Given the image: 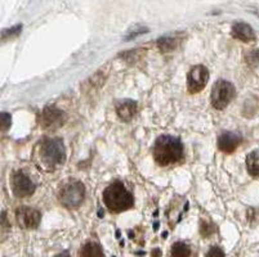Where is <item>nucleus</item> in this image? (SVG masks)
Masks as SVG:
<instances>
[{
    "label": "nucleus",
    "mask_w": 259,
    "mask_h": 257,
    "mask_svg": "<svg viewBox=\"0 0 259 257\" xmlns=\"http://www.w3.org/2000/svg\"><path fill=\"white\" fill-rule=\"evenodd\" d=\"M147 31H148L147 27H143V26H137V27L134 28V30H132V31L128 32V36H126L125 39L132 40V39H134V37L140 36V35L147 34Z\"/></svg>",
    "instance_id": "nucleus-20"
},
{
    "label": "nucleus",
    "mask_w": 259,
    "mask_h": 257,
    "mask_svg": "<svg viewBox=\"0 0 259 257\" xmlns=\"http://www.w3.org/2000/svg\"><path fill=\"white\" fill-rule=\"evenodd\" d=\"M235 86L230 81L220 80L211 89V105L215 110H225L235 98Z\"/></svg>",
    "instance_id": "nucleus-5"
},
{
    "label": "nucleus",
    "mask_w": 259,
    "mask_h": 257,
    "mask_svg": "<svg viewBox=\"0 0 259 257\" xmlns=\"http://www.w3.org/2000/svg\"><path fill=\"white\" fill-rule=\"evenodd\" d=\"M180 40L173 36H162L157 40V46L162 53H169L178 46Z\"/></svg>",
    "instance_id": "nucleus-15"
},
{
    "label": "nucleus",
    "mask_w": 259,
    "mask_h": 257,
    "mask_svg": "<svg viewBox=\"0 0 259 257\" xmlns=\"http://www.w3.org/2000/svg\"><path fill=\"white\" fill-rule=\"evenodd\" d=\"M245 60H246V63L249 66H253V67L259 66V50L248 52L246 56H245Z\"/></svg>",
    "instance_id": "nucleus-19"
},
{
    "label": "nucleus",
    "mask_w": 259,
    "mask_h": 257,
    "mask_svg": "<svg viewBox=\"0 0 259 257\" xmlns=\"http://www.w3.org/2000/svg\"><path fill=\"white\" fill-rule=\"evenodd\" d=\"M206 257H226L225 252L220 247H211L206 253Z\"/></svg>",
    "instance_id": "nucleus-21"
},
{
    "label": "nucleus",
    "mask_w": 259,
    "mask_h": 257,
    "mask_svg": "<svg viewBox=\"0 0 259 257\" xmlns=\"http://www.w3.org/2000/svg\"><path fill=\"white\" fill-rule=\"evenodd\" d=\"M56 257H71V256H70V254L67 253V252H63V253L57 254V256H56Z\"/></svg>",
    "instance_id": "nucleus-22"
},
{
    "label": "nucleus",
    "mask_w": 259,
    "mask_h": 257,
    "mask_svg": "<svg viewBox=\"0 0 259 257\" xmlns=\"http://www.w3.org/2000/svg\"><path fill=\"white\" fill-rule=\"evenodd\" d=\"M37 159L41 169L47 171L56 170L66 161V149L62 139L46 138L39 144Z\"/></svg>",
    "instance_id": "nucleus-1"
},
{
    "label": "nucleus",
    "mask_w": 259,
    "mask_h": 257,
    "mask_svg": "<svg viewBox=\"0 0 259 257\" xmlns=\"http://www.w3.org/2000/svg\"><path fill=\"white\" fill-rule=\"evenodd\" d=\"M16 219L18 225L23 229H36L41 220V215L37 210L22 206L16 211Z\"/></svg>",
    "instance_id": "nucleus-9"
},
{
    "label": "nucleus",
    "mask_w": 259,
    "mask_h": 257,
    "mask_svg": "<svg viewBox=\"0 0 259 257\" xmlns=\"http://www.w3.org/2000/svg\"><path fill=\"white\" fill-rule=\"evenodd\" d=\"M137 112V103L131 99L122 100L116 106V113L119 119L124 122H129Z\"/></svg>",
    "instance_id": "nucleus-12"
},
{
    "label": "nucleus",
    "mask_w": 259,
    "mask_h": 257,
    "mask_svg": "<svg viewBox=\"0 0 259 257\" xmlns=\"http://www.w3.org/2000/svg\"><path fill=\"white\" fill-rule=\"evenodd\" d=\"M231 34H232V36H234L236 40H240V41H244V42H251L256 39L253 27L245 22L235 23V25L232 26Z\"/></svg>",
    "instance_id": "nucleus-11"
},
{
    "label": "nucleus",
    "mask_w": 259,
    "mask_h": 257,
    "mask_svg": "<svg viewBox=\"0 0 259 257\" xmlns=\"http://www.w3.org/2000/svg\"><path fill=\"white\" fill-rule=\"evenodd\" d=\"M191 249L183 242H177L171 247V257H190Z\"/></svg>",
    "instance_id": "nucleus-16"
},
{
    "label": "nucleus",
    "mask_w": 259,
    "mask_h": 257,
    "mask_svg": "<svg viewBox=\"0 0 259 257\" xmlns=\"http://www.w3.org/2000/svg\"><path fill=\"white\" fill-rule=\"evenodd\" d=\"M39 125L46 130H56L62 126L66 121V113L61 111L60 108L49 106L43 110V112L39 115Z\"/></svg>",
    "instance_id": "nucleus-6"
},
{
    "label": "nucleus",
    "mask_w": 259,
    "mask_h": 257,
    "mask_svg": "<svg viewBox=\"0 0 259 257\" xmlns=\"http://www.w3.org/2000/svg\"><path fill=\"white\" fill-rule=\"evenodd\" d=\"M21 31H22V25L13 26V27L7 28V30L2 31V35H0V39H2V40H9V39H11V37L18 36Z\"/></svg>",
    "instance_id": "nucleus-17"
},
{
    "label": "nucleus",
    "mask_w": 259,
    "mask_h": 257,
    "mask_svg": "<svg viewBox=\"0 0 259 257\" xmlns=\"http://www.w3.org/2000/svg\"><path fill=\"white\" fill-rule=\"evenodd\" d=\"M103 202L108 211L120 214L133 207L134 198L121 181H114L103 192Z\"/></svg>",
    "instance_id": "nucleus-3"
},
{
    "label": "nucleus",
    "mask_w": 259,
    "mask_h": 257,
    "mask_svg": "<svg viewBox=\"0 0 259 257\" xmlns=\"http://www.w3.org/2000/svg\"><path fill=\"white\" fill-rule=\"evenodd\" d=\"M241 144V136L235 133H222L218 138V148L225 153H232Z\"/></svg>",
    "instance_id": "nucleus-10"
},
{
    "label": "nucleus",
    "mask_w": 259,
    "mask_h": 257,
    "mask_svg": "<svg viewBox=\"0 0 259 257\" xmlns=\"http://www.w3.org/2000/svg\"><path fill=\"white\" fill-rule=\"evenodd\" d=\"M183 157V144L178 138L161 135L156 139L154 145V159L160 166L180 162Z\"/></svg>",
    "instance_id": "nucleus-2"
},
{
    "label": "nucleus",
    "mask_w": 259,
    "mask_h": 257,
    "mask_svg": "<svg viewBox=\"0 0 259 257\" xmlns=\"http://www.w3.org/2000/svg\"><path fill=\"white\" fill-rule=\"evenodd\" d=\"M12 190L17 198L30 197L35 193V184L23 171H17L12 176Z\"/></svg>",
    "instance_id": "nucleus-8"
},
{
    "label": "nucleus",
    "mask_w": 259,
    "mask_h": 257,
    "mask_svg": "<svg viewBox=\"0 0 259 257\" xmlns=\"http://www.w3.org/2000/svg\"><path fill=\"white\" fill-rule=\"evenodd\" d=\"M85 199V188L80 181H70L60 190V202L69 210H76Z\"/></svg>",
    "instance_id": "nucleus-4"
},
{
    "label": "nucleus",
    "mask_w": 259,
    "mask_h": 257,
    "mask_svg": "<svg viewBox=\"0 0 259 257\" xmlns=\"http://www.w3.org/2000/svg\"><path fill=\"white\" fill-rule=\"evenodd\" d=\"M80 257H105V252L100 244L89 242L80 249Z\"/></svg>",
    "instance_id": "nucleus-14"
},
{
    "label": "nucleus",
    "mask_w": 259,
    "mask_h": 257,
    "mask_svg": "<svg viewBox=\"0 0 259 257\" xmlns=\"http://www.w3.org/2000/svg\"><path fill=\"white\" fill-rule=\"evenodd\" d=\"M12 125V116L7 112H0V131L9 130Z\"/></svg>",
    "instance_id": "nucleus-18"
},
{
    "label": "nucleus",
    "mask_w": 259,
    "mask_h": 257,
    "mask_svg": "<svg viewBox=\"0 0 259 257\" xmlns=\"http://www.w3.org/2000/svg\"><path fill=\"white\" fill-rule=\"evenodd\" d=\"M209 80V71L205 66L199 65L191 68L187 75V89L188 93L196 94L206 86Z\"/></svg>",
    "instance_id": "nucleus-7"
},
{
    "label": "nucleus",
    "mask_w": 259,
    "mask_h": 257,
    "mask_svg": "<svg viewBox=\"0 0 259 257\" xmlns=\"http://www.w3.org/2000/svg\"><path fill=\"white\" fill-rule=\"evenodd\" d=\"M246 169L253 178H259V149L253 150L246 157Z\"/></svg>",
    "instance_id": "nucleus-13"
}]
</instances>
